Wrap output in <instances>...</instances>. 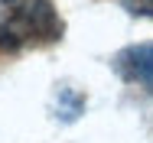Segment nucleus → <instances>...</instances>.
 I'll use <instances>...</instances> for the list:
<instances>
[{"mask_svg":"<svg viewBox=\"0 0 153 143\" xmlns=\"http://www.w3.org/2000/svg\"><path fill=\"white\" fill-rule=\"evenodd\" d=\"M59 33L52 0H0V49L16 52L30 42L59 39Z\"/></svg>","mask_w":153,"mask_h":143,"instance_id":"obj_1","label":"nucleus"},{"mask_svg":"<svg viewBox=\"0 0 153 143\" xmlns=\"http://www.w3.org/2000/svg\"><path fill=\"white\" fill-rule=\"evenodd\" d=\"M114 72L124 82H134L143 91L153 94V42H140V46H127L114 56Z\"/></svg>","mask_w":153,"mask_h":143,"instance_id":"obj_2","label":"nucleus"},{"mask_svg":"<svg viewBox=\"0 0 153 143\" xmlns=\"http://www.w3.org/2000/svg\"><path fill=\"white\" fill-rule=\"evenodd\" d=\"M52 111H56V117L65 120V124H68V120H78L82 111H85V94L75 91V88H68V85H59V88H56Z\"/></svg>","mask_w":153,"mask_h":143,"instance_id":"obj_3","label":"nucleus"},{"mask_svg":"<svg viewBox=\"0 0 153 143\" xmlns=\"http://www.w3.org/2000/svg\"><path fill=\"white\" fill-rule=\"evenodd\" d=\"M121 7L134 16H153V0H121Z\"/></svg>","mask_w":153,"mask_h":143,"instance_id":"obj_4","label":"nucleus"}]
</instances>
